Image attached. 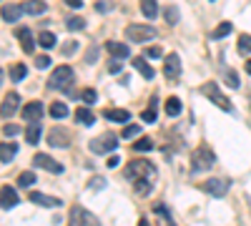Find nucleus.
Here are the masks:
<instances>
[{"instance_id":"8","label":"nucleus","mask_w":251,"mask_h":226,"mask_svg":"<svg viewBox=\"0 0 251 226\" xmlns=\"http://www.w3.org/2000/svg\"><path fill=\"white\" fill-rule=\"evenodd\" d=\"M33 166H35V169H46L48 174H55V176H60L63 171H66V169H63L55 158H50L48 153H35V158H33Z\"/></svg>"},{"instance_id":"21","label":"nucleus","mask_w":251,"mask_h":226,"mask_svg":"<svg viewBox=\"0 0 251 226\" xmlns=\"http://www.w3.org/2000/svg\"><path fill=\"white\" fill-rule=\"evenodd\" d=\"M103 116H106L108 121H113V123H126V121L131 118V113L126 111V108H108Z\"/></svg>"},{"instance_id":"41","label":"nucleus","mask_w":251,"mask_h":226,"mask_svg":"<svg viewBox=\"0 0 251 226\" xmlns=\"http://www.w3.org/2000/svg\"><path fill=\"white\" fill-rule=\"evenodd\" d=\"M224 78H226V83L231 86V88H239V75H236V71H226Z\"/></svg>"},{"instance_id":"4","label":"nucleus","mask_w":251,"mask_h":226,"mask_svg":"<svg viewBox=\"0 0 251 226\" xmlns=\"http://www.w3.org/2000/svg\"><path fill=\"white\" fill-rule=\"evenodd\" d=\"M126 38H128L131 43H149V40L156 38V28L141 25V23H131L128 28H126Z\"/></svg>"},{"instance_id":"19","label":"nucleus","mask_w":251,"mask_h":226,"mask_svg":"<svg viewBox=\"0 0 251 226\" xmlns=\"http://www.w3.org/2000/svg\"><path fill=\"white\" fill-rule=\"evenodd\" d=\"M133 68L143 75V78H149V80H153V68L149 66V60H146V58H133Z\"/></svg>"},{"instance_id":"39","label":"nucleus","mask_w":251,"mask_h":226,"mask_svg":"<svg viewBox=\"0 0 251 226\" xmlns=\"http://www.w3.org/2000/svg\"><path fill=\"white\" fill-rule=\"evenodd\" d=\"M88 189H93V191H103V189H106V178H103V176H93V178L88 181Z\"/></svg>"},{"instance_id":"26","label":"nucleus","mask_w":251,"mask_h":226,"mask_svg":"<svg viewBox=\"0 0 251 226\" xmlns=\"http://www.w3.org/2000/svg\"><path fill=\"white\" fill-rule=\"evenodd\" d=\"M75 121L83 123V126H93V123H96V116H93L91 108H78V111H75Z\"/></svg>"},{"instance_id":"46","label":"nucleus","mask_w":251,"mask_h":226,"mask_svg":"<svg viewBox=\"0 0 251 226\" xmlns=\"http://www.w3.org/2000/svg\"><path fill=\"white\" fill-rule=\"evenodd\" d=\"M18 131H20V128L15 126V123H5V126H3V133H5L8 138H13V136H15Z\"/></svg>"},{"instance_id":"16","label":"nucleus","mask_w":251,"mask_h":226,"mask_svg":"<svg viewBox=\"0 0 251 226\" xmlns=\"http://www.w3.org/2000/svg\"><path fill=\"white\" fill-rule=\"evenodd\" d=\"M15 35H18V40H20V46H23L25 53H33L35 50V38H33L30 28H18Z\"/></svg>"},{"instance_id":"49","label":"nucleus","mask_w":251,"mask_h":226,"mask_svg":"<svg viewBox=\"0 0 251 226\" xmlns=\"http://www.w3.org/2000/svg\"><path fill=\"white\" fill-rule=\"evenodd\" d=\"M96 10L103 15V13H108V10H111V5L106 3V0H100V3H96Z\"/></svg>"},{"instance_id":"35","label":"nucleus","mask_w":251,"mask_h":226,"mask_svg":"<svg viewBox=\"0 0 251 226\" xmlns=\"http://www.w3.org/2000/svg\"><path fill=\"white\" fill-rule=\"evenodd\" d=\"M163 18H166V23H169V25H176L178 23V20H181V13H178V8H166L163 10Z\"/></svg>"},{"instance_id":"31","label":"nucleus","mask_w":251,"mask_h":226,"mask_svg":"<svg viewBox=\"0 0 251 226\" xmlns=\"http://www.w3.org/2000/svg\"><path fill=\"white\" fill-rule=\"evenodd\" d=\"M28 75V68L23 66V63H15V66H10V80H15V83H18V80H23Z\"/></svg>"},{"instance_id":"11","label":"nucleus","mask_w":251,"mask_h":226,"mask_svg":"<svg viewBox=\"0 0 251 226\" xmlns=\"http://www.w3.org/2000/svg\"><path fill=\"white\" fill-rule=\"evenodd\" d=\"M163 75L166 78H178L181 75V58H178V53L166 55V60H163Z\"/></svg>"},{"instance_id":"1","label":"nucleus","mask_w":251,"mask_h":226,"mask_svg":"<svg viewBox=\"0 0 251 226\" xmlns=\"http://www.w3.org/2000/svg\"><path fill=\"white\" fill-rule=\"evenodd\" d=\"M126 176L131 178V183H138V181H153L156 178V166L151 161H143V158H136L128 163L126 169Z\"/></svg>"},{"instance_id":"3","label":"nucleus","mask_w":251,"mask_h":226,"mask_svg":"<svg viewBox=\"0 0 251 226\" xmlns=\"http://www.w3.org/2000/svg\"><path fill=\"white\" fill-rule=\"evenodd\" d=\"M88 149H91L93 153H98V156H100V153H111V151L118 149V136L111 133V131H108V133H100L98 138H93V141L88 143Z\"/></svg>"},{"instance_id":"53","label":"nucleus","mask_w":251,"mask_h":226,"mask_svg":"<svg viewBox=\"0 0 251 226\" xmlns=\"http://www.w3.org/2000/svg\"><path fill=\"white\" fill-rule=\"evenodd\" d=\"M138 226H149V221H146V219H141V221H138Z\"/></svg>"},{"instance_id":"45","label":"nucleus","mask_w":251,"mask_h":226,"mask_svg":"<svg viewBox=\"0 0 251 226\" xmlns=\"http://www.w3.org/2000/svg\"><path fill=\"white\" fill-rule=\"evenodd\" d=\"M78 48H80L78 43H66V46L60 48V53H63V55H73V53H75Z\"/></svg>"},{"instance_id":"7","label":"nucleus","mask_w":251,"mask_h":226,"mask_svg":"<svg viewBox=\"0 0 251 226\" xmlns=\"http://www.w3.org/2000/svg\"><path fill=\"white\" fill-rule=\"evenodd\" d=\"M68 224H71V226H100V221H98L91 211H86L83 206H73V209H71Z\"/></svg>"},{"instance_id":"6","label":"nucleus","mask_w":251,"mask_h":226,"mask_svg":"<svg viewBox=\"0 0 251 226\" xmlns=\"http://www.w3.org/2000/svg\"><path fill=\"white\" fill-rule=\"evenodd\" d=\"M201 91H203V96H206V98H211L221 111H226V113H228V111L234 108V106H231V100H228V98L221 93V88H219L216 83H203V88H201Z\"/></svg>"},{"instance_id":"37","label":"nucleus","mask_w":251,"mask_h":226,"mask_svg":"<svg viewBox=\"0 0 251 226\" xmlns=\"http://www.w3.org/2000/svg\"><path fill=\"white\" fill-rule=\"evenodd\" d=\"M80 98H83V103H88V106H93L96 100H98V93H96V88H86L80 93Z\"/></svg>"},{"instance_id":"18","label":"nucleus","mask_w":251,"mask_h":226,"mask_svg":"<svg viewBox=\"0 0 251 226\" xmlns=\"http://www.w3.org/2000/svg\"><path fill=\"white\" fill-rule=\"evenodd\" d=\"M158 96H151V103H149V108H146L143 113H141V118H143V123H156V118H158Z\"/></svg>"},{"instance_id":"47","label":"nucleus","mask_w":251,"mask_h":226,"mask_svg":"<svg viewBox=\"0 0 251 226\" xmlns=\"http://www.w3.org/2000/svg\"><path fill=\"white\" fill-rule=\"evenodd\" d=\"M121 68H123V66L118 63V58H116V60H111V63H108V73H111V75H118V73H121Z\"/></svg>"},{"instance_id":"48","label":"nucleus","mask_w":251,"mask_h":226,"mask_svg":"<svg viewBox=\"0 0 251 226\" xmlns=\"http://www.w3.org/2000/svg\"><path fill=\"white\" fill-rule=\"evenodd\" d=\"M96 60H98V48H91L86 53V63H96Z\"/></svg>"},{"instance_id":"24","label":"nucleus","mask_w":251,"mask_h":226,"mask_svg":"<svg viewBox=\"0 0 251 226\" xmlns=\"http://www.w3.org/2000/svg\"><path fill=\"white\" fill-rule=\"evenodd\" d=\"M40 133H43V128H40V121H38V123H30V126L25 128V141L30 143V146H35V143L40 141Z\"/></svg>"},{"instance_id":"38","label":"nucleus","mask_w":251,"mask_h":226,"mask_svg":"<svg viewBox=\"0 0 251 226\" xmlns=\"http://www.w3.org/2000/svg\"><path fill=\"white\" fill-rule=\"evenodd\" d=\"M123 138H138L141 136V126H136V123H131V126H126L123 128V133H121Z\"/></svg>"},{"instance_id":"51","label":"nucleus","mask_w":251,"mask_h":226,"mask_svg":"<svg viewBox=\"0 0 251 226\" xmlns=\"http://www.w3.org/2000/svg\"><path fill=\"white\" fill-rule=\"evenodd\" d=\"M66 5H68V8H80L83 0H66Z\"/></svg>"},{"instance_id":"32","label":"nucleus","mask_w":251,"mask_h":226,"mask_svg":"<svg viewBox=\"0 0 251 226\" xmlns=\"http://www.w3.org/2000/svg\"><path fill=\"white\" fill-rule=\"evenodd\" d=\"M66 28H68V30H73V33H78V30L86 28V20H83L80 15H73V18H68V20H66Z\"/></svg>"},{"instance_id":"40","label":"nucleus","mask_w":251,"mask_h":226,"mask_svg":"<svg viewBox=\"0 0 251 226\" xmlns=\"http://www.w3.org/2000/svg\"><path fill=\"white\" fill-rule=\"evenodd\" d=\"M133 186H136L138 196H149L151 194V181H138V183H133Z\"/></svg>"},{"instance_id":"23","label":"nucleus","mask_w":251,"mask_h":226,"mask_svg":"<svg viewBox=\"0 0 251 226\" xmlns=\"http://www.w3.org/2000/svg\"><path fill=\"white\" fill-rule=\"evenodd\" d=\"M46 3L43 0H28V3H23V10L28 13V15H43L46 13Z\"/></svg>"},{"instance_id":"12","label":"nucleus","mask_w":251,"mask_h":226,"mask_svg":"<svg viewBox=\"0 0 251 226\" xmlns=\"http://www.w3.org/2000/svg\"><path fill=\"white\" fill-rule=\"evenodd\" d=\"M23 118L28 121V123H38L40 118H43V113H46V108H43V103L40 100H33V103H28V106H23Z\"/></svg>"},{"instance_id":"36","label":"nucleus","mask_w":251,"mask_h":226,"mask_svg":"<svg viewBox=\"0 0 251 226\" xmlns=\"http://www.w3.org/2000/svg\"><path fill=\"white\" fill-rule=\"evenodd\" d=\"M50 116H53V118H66V116H68V108H66V103H60V100L50 103Z\"/></svg>"},{"instance_id":"15","label":"nucleus","mask_w":251,"mask_h":226,"mask_svg":"<svg viewBox=\"0 0 251 226\" xmlns=\"http://www.w3.org/2000/svg\"><path fill=\"white\" fill-rule=\"evenodd\" d=\"M106 50H108L111 58H118V60H123V58L131 55V48L123 46V43H118V40H108V43H106Z\"/></svg>"},{"instance_id":"25","label":"nucleus","mask_w":251,"mask_h":226,"mask_svg":"<svg viewBox=\"0 0 251 226\" xmlns=\"http://www.w3.org/2000/svg\"><path fill=\"white\" fill-rule=\"evenodd\" d=\"M141 13L149 20H153L158 15V3H156V0H141Z\"/></svg>"},{"instance_id":"54","label":"nucleus","mask_w":251,"mask_h":226,"mask_svg":"<svg viewBox=\"0 0 251 226\" xmlns=\"http://www.w3.org/2000/svg\"><path fill=\"white\" fill-rule=\"evenodd\" d=\"M169 226H176V224H174V221H171V224H169Z\"/></svg>"},{"instance_id":"28","label":"nucleus","mask_w":251,"mask_h":226,"mask_svg":"<svg viewBox=\"0 0 251 226\" xmlns=\"http://www.w3.org/2000/svg\"><path fill=\"white\" fill-rule=\"evenodd\" d=\"M131 149L138 151V153H146V151H151V149H153V141H151L149 136H141V138L133 141V146H131Z\"/></svg>"},{"instance_id":"17","label":"nucleus","mask_w":251,"mask_h":226,"mask_svg":"<svg viewBox=\"0 0 251 226\" xmlns=\"http://www.w3.org/2000/svg\"><path fill=\"white\" fill-rule=\"evenodd\" d=\"M30 201L38 203V206H60V199H53V196H46V194H38V191H30Z\"/></svg>"},{"instance_id":"14","label":"nucleus","mask_w":251,"mask_h":226,"mask_svg":"<svg viewBox=\"0 0 251 226\" xmlns=\"http://www.w3.org/2000/svg\"><path fill=\"white\" fill-rule=\"evenodd\" d=\"M18 108H20V96L18 93H8L3 98V108H0V113H3V118H10Z\"/></svg>"},{"instance_id":"50","label":"nucleus","mask_w":251,"mask_h":226,"mask_svg":"<svg viewBox=\"0 0 251 226\" xmlns=\"http://www.w3.org/2000/svg\"><path fill=\"white\" fill-rule=\"evenodd\" d=\"M118 163H121V158H118L116 153H113V156H108V169H116Z\"/></svg>"},{"instance_id":"44","label":"nucleus","mask_w":251,"mask_h":226,"mask_svg":"<svg viewBox=\"0 0 251 226\" xmlns=\"http://www.w3.org/2000/svg\"><path fill=\"white\" fill-rule=\"evenodd\" d=\"M35 68H50V55H38L35 58Z\"/></svg>"},{"instance_id":"13","label":"nucleus","mask_w":251,"mask_h":226,"mask_svg":"<svg viewBox=\"0 0 251 226\" xmlns=\"http://www.w3.org/2000/svg\"><path fill=\"white\" fill-rule=\"evenodd\" d=\"M18 191L13 189V186H3L0 189V206H3L5 211H10V209H15L18 206Z\"/></svg>"},{"instance_id":"30","label":"nucleus","mask_w":251,"mask_h":226,"mask_svg":"<svg viewBox=\"0 0 251 226\" xmlns=\"http://www.w3.org/2000/svg\"><path fill=\"white\" fill-rule=\"evenodd\" d=\"M236 48H239V53H241V55H249V53H251V35H249V33L239 35V40H236Z\"/></svg>"},{"instance_id":"33","label":"nucleus","mask_w":251,"mask_h":226,"mask_svg":"<svg viewBox=\"0 0 251 226\" xmlns=\"http://www.w3.org/2000/svg\"><path fill=\"white\" fill-rule=\"evenodd\" d=\"M231 28H234V25L228 23V20H224V23H219V28L211 33V38H214V40H221V38H226L228 33H231Z\"/></svg>"},{"instance_id":"2","label":"nucleus","mask_w":251,"mask_h":226,"mask_svg":"<svg viewBox=\"0 0 251 226\" xmlns=\"http://www.w3.org/2000/svg\"><path fill=\"white\" fill-rule=\"evenodd\" d=\"M214 161H216V156H214L211 146L201 143V146L191 153V174H203V171H208V169L214 166Z\"/></svg>"},{"instance_id":"10","label":"nucleus","mask_w":251,"mask_h":226,"mask_svg":"<svg viewBox=\"0 0 251 226\" xmlns=\"http://www.w3.org/2000/svg\"><path fill=\"white\" fill-rule=\"evenodd\" d=\"M201 189H203L206 194H211V196L221 199V196H226L228 189H231V181H228V178H211V181L201 183Z\"/></svg>"},{"instance_id":"29","label":"nucleus","mask_w":251,"mask_h":226,"mask_svg":"<svg viewBox=\"0 0 251 226\" xmlns=\"http://www.w3.org/2000/svg\"><path fill=\"white\" fill-rule=\"evenodd\" d=\"M166 113H169L171 118H176V116H181V98H169L166 100Z\"/></svg>"},{"instance_id":"22","label":"nucleus","mask_w":251,"mask_h":226,"mask_svg":"<svg viewBox=\"0 0 251 226\" xmlns=\"http://www.w3.org/2000/svg\"><path fill=\"white\" fill-rule=\"evenodd\" d=\"M15 153H18L15 143H3V146H0V161H3V166H8V163L15 158Z\"/></svg>"},{"instance_id":"20","label":"nucleus","mask_w":251,"mask_h":226,"mask_svg":"<svg viewBox=\"0 0 251 226\" xmlns=\"http://www.w3.org/2000/svg\"><path fill=\"white\" fill-rule=\"evenodd\" d=\"M23 13H25L23 5H3V20H5V23H15Z\"/></svg>"},{"instance_id":"34","label":"nucleus","mask_w":251,"mask_h":226,"mask_svg":"<svg viewBox=\"0 0 251 226\" xmlns=\"http://www.w3.org/2000/svg\"><path fill=\"white\" fill-rule=\"evenodd\" d=\"M33 183H35V174H33V171H25V174L18 176V186H20V189H30Z\"/></svg>"},{"instance_id":"9","label":"nucleus","mask_w":251,"mask_h":226,"mask_svg":"<svg viewBox=\"0 0 251 226\" xmlns=\"http://www.w3.org/2000/svg\"><path fill=\"white\" fill-rule=\"evenodd\" d=\"M48 146L50 149H68L71 146V133L66 128H60V126L50 128L48 131Z\"/></svg>"},{"instance_id":"52","label":"nucleus","mask_w":251,"mask_h":226,"mask_svg":"<svg viewBox=\"0 0 251 226\" xmlns=\"http://www.w3.org/2000/svg\"><path fill=\"white\" fill-rule=\"evenodd\" d=\"M244 68H246V73H249V75H251V60H249V63H246V66H244Z\"/></svg>"},{"instance_id":"27","label":"nucleus","mask_w":251,"mask_h":226,"mask_svg":"<svg viewBox=\"0 0 251 226\" xmlns=\"http://www.w3.org/2000/svg\"><path fill=\"white\" fill-rule=\"evenodd\" d=\"M38 43H40V48H53L55 43H58V38H55V33H50V30H43V33H40L38 35Z\"/></svg>"},{"instance_id":"42","label":"nucleus","mask_w":251,"mask_h":226,"mask_svg":"<svg viewBox=\"0 0 251 226\" xmlns=\"http://www.w3.org/2000/svg\"><path fill=\"white\" fill-rule=\"evenodd\" d=\"M156 214H158V216H163L166 221L171 224V211H169V206H166V203H156Z\"/></svg>"},{"instance_id":"43","label":"nucleus","mask_w":251,"mask_h":226,"mask_svg":"<svg viewBox=\"0 0 251 226\" xmlns=\"http://www.w3.org/2000/svg\"><path fill=\"white\" fill-rule=\"evenodd\" d=\"M161 55H163V50H161L158 46H151V48H146V58L156 60V58H161Z\"/></svg>"},{"instance_id":"5","label":"nucleus","mask_w":251,"mask_h":226,"mask_svg":"<svg viewBox=\"0 0 251 226\" xmlns=\"http://www.w3.org/2000/svg\"><path fill=\"white\" fill-rule=\"evenodd\" d=\"M71 80H73V68H71V66H58V68L50 73V78H48V88L63 91V88L71 86Z\"/></svg>"}]
</instances>
